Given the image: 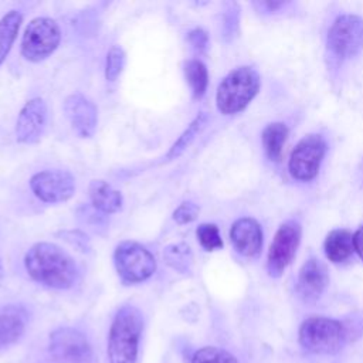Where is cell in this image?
Returning <instances> with one entry per match:
<instances>
[{
	"label": "cell",
	"mask_w": 363,
	"mask_h": 363,
	"mask_svg": "<svg viewBox=\"0 0 363 363\" xmlns=\"http://www.w3.org/2000/svg\"><path fill=\"white\" fill-rule=\"evenodd\" d=\"M24 267L35 282L54 289L71 288L78 275L72 257L52 242L34 244L24 257Z\"/></svg>",
	"instance_id": "cell-1"
},
{
	"label": "cell",
	"mask_w": 363,
	"mask_h": 363,
	"mask_svg": "<svg viewBox=\"0 0 363 363\" xmlns=\"http://www.w3.org/2000/svg\"><path fill=\"white\" fill-rule=\"evenodd\" d=\"M143 316L136 306L123 305L115 313L108 335L109 363H136Z\"/></svg>",
	"instance_id": "cell-2"
},
{
	"label": "cell",
	"mask_w": 363,
	"mask_h": 363,
	"mask_svg": "<svg viewBox=\"0 0 363 363\" xmlns=\"http://www.w3.org/2000/svg\"><path fill=\"white\" fill-rule=\"evenodd\" d=\"M259 86L261 78L257 69L248 65L234 68L223 78L217 88V109L223 115L242 112L257 96Z\"/></svg>",
	"instance_id": "cell-3"
},
{
	"label": "cell",
	"mask_w": 363,
	"mask_h": 363,
	"mask_svg": "<svg viewBox=\"0 0 363 363\" xmlns=\"http://www.w3.org/2000/svg\"><path fill=\"white\" fill-rule=\"evenodd\" d=\"M298 340L305 350L313 354H335L350 342L346 325L325 316L305 319L299 326Z\"/></svg>",
	"instance_id": "cell-4"
},
{
	"label": "cell",
	"mask_w": 363,
	"mask_h": 363,
	"mask_svg": "<svg viewBox=\"0 0 363 363\" xmlns=\"http://www.w3.org/2000/svg\"><path fill=\"white\" fill-rule=\"evenodd\" d=\"M113 264L125 284H139L149 279L156 271L153 254L142 244L130 240L119 242L113 252Z\"/></svg>",
	"instance_id": "cell-5"
},
{
	"label": "cell",
	"mask_w": 363,
	"mask_h": 363,
	"mask_svg": "<svg viewBox=\"0 0 363 363\" xmlns=\"http://www.w3.org/2000/svg\"><path fill=\"white\" fill-rule=\"evenodd\" d=\"M61 41L58 24L48 17L33 18L23 34L21 54L31 62H40L48 58Z\"/></svg>",
	"instance_id": "cell-6"
},
{
	"label": "cell",
	"mask_w": 363,
	"mask_h": 363,
	"mask_svg": "<svg viewBox=\"0 0 363 363\" xmlns=\"http://www.w3.org/2000/svg\"><path fill=\"white\" fill-rule=\"evenodd\" d=\"M328 48L340 58L349 60L363 50V18L356 14H342L328 31Z\"/></svg>",
	"instance_id": "cell-7"
},
{
	"label": "cell",
	"mask_w": 363,
	"mask_h": 363,
	"mask_svg": "<svg viewBox=\"0 0 363 363\" xmlns=\"http://www.w3.org/2000/svg\"><path fill=\"white\" fill-rule=\"evenodd\" d=\"M326 153V142L319 133H309L303 136L294 147L288 170L295 180L311 182L316 177L320 163Z\"/></svg>",
	"instance_id": "cell-8"
},
{
	"label": "cell",
	"mask_w": 363,
	"mask_h": 363,
	"mask_svg": "<svg viewBox=\"0 0 363 363\" xmlns=\"http://www.w3.org/2000/svg\"><path fill=\"white\" fill-rule=\"evenodd\" d=\"M301 237L302 227L298 221L288 220L279 225L269 245L267 258V269L271 277L278 278L284 274L296 254Z\"/></svg>",
	"instance_id": "cell-9"
},
{
	"label": "cell",
	"mask_w": 363,
	"mask_h": 363,
	"mask_svg": "<svg viewBox=\"0 0 363 363\" xmlns=\"http://www.w3.org/2000/svg\"><path fill=\"white\" fill-rule=\"evenodd\" d=\"M50 353L58 363H91L92 347L77 329L58 328L50 335Z\"/></svg>",
	"instance_id": "cell-10"
},
{
	"label": "cell",
	"mask_w": 363,
	"mask_h": 363,
	"mask_svg": "<svg viewBox=\"0 0 363 363\" xmlns=\"http://www.w3.org/2000/svg\"><path fill=\"white\" fill-rule=\"evenodd\" d=\"M30 189L44 203H64L75 193V179L67 170H43L30 179Z\"/></svg>",
	"instance_id": "cell-11"
},
{
	"label": "cell",
	"mask_w": 363,
	"mask_h": 363,
	"mask_svg": "<svg viewBox=\"0 0 363 363\" xmlns=\"http://www.w3.org/2000/svg\"><path fill=\"white\" fill-rule=\"evenodd\" d=\"M65 116L72 129L81 138H92L98 126V109L85 95L75 92L64 101Z\"/></svg>",
	"instance_id": "cell-12"
},
{
	"label": "cell",
	"mask_w": 363,
	"mask_h": 363,
	"mask_svg": "<svg viewBox=\"0 0 363 363\" xmlns=\"http://www.w3.org/2000/svg\"><path fill=\"white\" fill-rule=\"evenodd\" d=\"M47 122V105L41 98H33L21 108L16 122V139L31 145L40 140Z\"/></svg>",
	"instance_id": "cell-13"
},
{
	"label": "cell",
	"mask_w": 363,
	"mask_h": 363,
	"mask_svg": "<svg viewBox=\"0 0 363 363\" xmlns=\"http://www.w3.org/2000/svg\"><path fill=\"white\" fill-rule=\"evenodd\" d=\"M329 284V272L326 265L318 258H309L303 262L298 274L296 292L306 303L316 302Z\"/></svg>",
	"instance_id": "cell-14"
},
{
	"label": "cell",
	"mask_w": 363,
	"mask_h": 363,
	"mask_svg": "<svg viewBox=\"0 0 363 363\" xmlns=\"http://www.w3.org/2000/svg\"><path fill=\"white\" fill-rule=\"evenodd\" d=\"M262 238L259 223L251 217H241L231 225L230 240L235 251L244 257H257L262 250Z\"/></svg>",
	"instance_id": "cell-15"
},
{
	"label": "cell",
	"mask_w": 363,
	"mask_h": 363,
	"mask_svg": "<svg viewBox=\"0 0 363 363\" xmlns=\"http://www.w3.org/2000/svg\"><path fill=\"white\" fill-rule=\"evenodd\" d=\"M89 199L95 210L104 214H113L122 208L123 197L119 190L113 189L102 179H94L89 183Z\"/></svg>",
	"instance_id": "cell-16"
},
{
	"label": "cell",
	"mask_w": 363,
	"mask_h": 363,
	"mask_svg": "<svg viewBox=\"0 0 363 363\" xmlns=\"http://www.w3.org/2000/svg\"><path fill=\"white\" fill-rule=\"evenodd\" d=\"M27 313L20 306H7L0 311V349L16 343L24 333Z\"/></svg>",
	"instance_id": "cell-17"
},
{
	"label": "cell",
	"mask_w": 363,
	"mask_h": 363,
	"mask_svg": "<svg viewBox=\"0 0 363 363\" xmlns=\"http://www.w3.org/2000/svg\"><path fill=\"white\" fill-rule=\"evenodd\" d=\"M326 258L330 262L339 264L346 261L354 251V242H353V234L349 230L345 228H336L332 230L325 240L323 244Z\"/></svg>",
	"instance_id": "cell-18"
},
{
	"label": "cell",
	"mask_w": 363,
	"mask_h": 363,
	"mask_svg": "<svg viewBox=\"0 0 363 363\" xmlns=\"http://www.w3.org/2000/svg\"><path fill=\"white\" fill-rule=\"evenodd\" d=\"M288 126L282 122H272L262 130L261 140L265 155L272 162H279L282 157V147L288 138Z\"/></svg>",
	"instance_id": "cell-19"
},
{
	"label": "cell",
	"mask_w": 363,
	"mask_h": 363,
	"mask_svg": "<svg viewBox=\"0 0 363 363\" xmlns=\"http://www.w3.org/2000/svg\"><path fill=\"white\" fill-rule=\"evenodd\" d=\"M21 21L23 16L16 10L9 11L0 18V65L4 62L17 38Z\"/></svg>",
	"instance_id": "cell-20"
},
{
	"label": "cell",
	"mask_w": 363,
	"mask_h": 363,
	"mask_svg": "<svg viewBox=\"0 0 363 363\" xmlns=\"http://www.w3.org/2000/svg\"><path fill=\"white\" fill-rule=\"evenodd\" d=\"M207 122H208V113L207 112L199 113L191 121V123L184 129V132L176 139V142L172 145V147L169 149V152L166 155V159L172 160V159L179 157L191 145V142L196 139V136L204 129Z\"/></svg>",
	"instance_id": "cell-21"
},
{
	"label": "cell",
	"mask_w": 363,
	"mask_h": 363,
	"mask_svg": "<svg viewBox=\"0 0 363 363\" xmlns=\"http://www.w3.org/2000/svg\"><path fill=\"white\" fill-rule=\"evenodd\" d=\"M164 262L180 274H189L193 265V254L187 244H170L163 250Z\"/></svg>",
	"instance_id": "cell-22"
},
{
	"label": "cell",
	"mask_w": 363,
	"mask_h": 363,
	"mask_svg": "<svg viewBox=\"0 0 363 363\" xmlns=\"http://www.w3.org/2000/svg\"><path fill=\"white\" fill-rule=\"evenodd\" d=\"M184 75L190 85L191 94L196 99L201 98L208 85V71L207 67L200 60H187L184 62Z\"/></svg>",
	"instance_id": "cell-23"
},
{
	"label": "cell",
	"mask_w": 363,
	"mask_h": 363,
	"mask_svg": "<svg viewBox=\"0 0 363 363\" xmlns=\"http://www.w3.org/2000/svg\"><path fill=\"white\" fill-rule=\"evenodd\" d=\"M191 363H238V360L234 354L224 349L216 346H204L194 352Z\"/></svg>",
	"instance_id": "cell-24"
},
{
	"label": "cell",
	"mask_w": 363,
	"mask_h": 363,
	"mask_svg": "<svg viewBox=\"0 0 363 363\" xmlns=\"http://www.w3.org/2000/svg\"><path fill=\"white\" fill-rule=\"evenodd\" d=\"M197 240L200 245L207 251H216L223 248V238L220 234V230L216 224L211 223H203L196 230Z\"/></svg>",
	"instance_id": "cell-25"
},
{
	"label": "cell",
	"mask_w": 363,
	"mask_h": 363,
	"mask_svg": "<svg viewBox=\"0 0 363 363\" xmlns=\"http://www.w3.org/2000/svg\"><path fill=\"white\" fill-rule=\"evenodd\" d=\"M126 61V54L122 47L113 45L108 54H106V62H105V78L108 81H115L121 72L123 71Z\"/></svg>",
	"instance_id": "cell-26"
},
{
	"label": "cell",
	"mask_w": 363,
	"mask_h": 363,
	"mask_svg": "<svg viewBox=\"0 0 363 363\" xmlns=\"http://www.w3.org/2000/svg\"><path fill=\"white\" fill-rule=\"evenodd\" d=\"M200 213V207L193 201H183L174 211H173V220L177 224H187L197 218Z\"/></svg>",
	"instance_id": "cell-27"
},
{
	"label": "cell",
	"mask_w": 363,
	"mask_h": 363,
	"mask_svg": "<svg viewBox=\"0 0 363 363\" xmlns=\"http://www.w3.org/2000/svg\"><path fill=\"white\" fill-rule=\"evenodd\" d=\"M60 235L72 247L78 248L82 252H88L91 250V244H89V238L86 237L85 233H82L81 230H65L61 231Z\"/></svg>",
	"instance_id": "cell-28"
},
{
	"label": "cell",
	"mask_w": 363,
	"mask_h": 363,
	"mask_svg": "<svg viewBox=\"0 0 363 363\" xmlns=\"http://www.w3.org/2000/svg\"><path fill=\"white\" fill-rule=\"evenodd\" d=\"M187 41L194 51L203 54L208 48V34L203 28H193L187 34Z\"/></svg>",
	"instance_id": "cell-29"
},
{
	"label": "cell",
	"mask_w": 363,
	"mask_h": 363,
	"mask_svg": "<svg viewBox=\"0 0 363 363\" xmlns=\"http://www.w3.org/2000/svg\"><path fill=\"white\" fill-rule=\"evenodd\" d=\"M238 27V11L234 9H228L224 16V35L227 40L235 35Z\"/></svg>",
	"instance_id": "cell-30"
},
{
	"label": "cell",
	"mask_w": 363,
	"mask_h": 363,
	"mask_svg": "<svg viewBox=\"0 0 363 363\" xmlns=\"http://www.w3.org/2000/svg\"><path fill=\"white\" fill-rule=\"evenodd\" d=\"M353 242H354V251L359 254L360 259L363 261V225H360L357 231L353 234Z\"/></svg>",
	"instance_id": "cell-31"
},
{
	"label": "cell",
	"mask_w": 363,
	"mask_h": 363,
	"mask_svg": "<svg viewBox=\"0 0 363 363\" xmlns=\"http://www.w3.org/2000/svg\"><path fill=\"white\" fill-rule=\"evenodd\" d=\"M285 4L286 3H284V1H261V3H258V6L267 9V11H277L281 7H284Z\"/></svg>",
	"instance_id": "cell-32"
},
{
	"label": "cell",
	"mask_w": 363,
	"mask_h": 363,
	"mask_svg": "<svg viewBox=\"0 0 363 363\" xmlns=\"http://www.w3.org/2000/svg\"><path fill=\"white\" fill-rule=\"evenodd\" d=\"M3 275H4V269H3V264H1V261H0V281H1Z\"/></svg>",
	"instance_id": "cell-33"
}]
</instances>
